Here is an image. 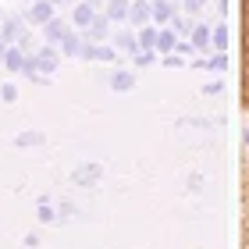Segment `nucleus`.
I'll use <instances>...</instances> for the list:
<instances>
[{"instance_id": "nucleus-19", "label": "nucleus", "mask_w": 249, "mask_h": 249, "mask_svg": "<svg viewBox=\"0 0 249 249\" xmlns=\"http://www.w3.org/2000/svg\"><path fill=\"white\" fill-rule=\"evenodd\" d=\"M199 68H207V71H221V68H228V50H217L213 57H203Z\"/></svg>"}, {"instance_id": "nucleus-32", "label": "nucleus", "mask_w": 249, "mask_h": 249, "mask_svg": "<svg viewBox=\"0 0 249 249\" xmlns=\"http://www.w3.org/2000/svg\"><path fill=\"white\" fill-rule=\"evenodd\" d=\"M242 142H246V146H249V128H246V135H242Z\"/></svg>"}, {"instance_id": "nucleus-15", "label": "nucleus", "mask_w": 249, "mask_h": 249, "mask_svg": "<svg viewBox=\"0 0 249 249\" xmlns=\"http://www.w3.org/2000/svg\"><path fill=\"white\" fill-rule=\"evenodd\" d=\"M178 15V4H171V0H153V21L157 25H171Z\"/></svg>"}, {"instance_id": "nucleus-8", "label": "nucleus", "mask_w": 249, "mask_h": 249, "mask_svg": "<svg viewBox=\"0 0 249 249\" xmlns=\"http://www.w3.org/2000/svg\"><path fill=\"white\" fill-rule=\"evenodd\" d=\"M25 61H29V50L18 47V43H7V50H4V68H7V71L11 75H21Z\"/></svg>"}, {"instance_id": "nucleus-23", "label": "nucleus", "mask_w": 249, "mask_h": 249, "mask_svg": "<svg viewBox=\"0 0 249 249\" xmlns=\"http://www.w3.org/2000/svg\"><path fill=\"white\" fill-rule=\"evenodd\" d=\"M153 61H157L153 50H135V68H146V64H153Z\"/></svg>"}, {"instance_id": "nucleus-30", "label": "nucleus", "mask_w": 249, "mask_h": 249, "mask_svg": "<svg viewBox=\"0 0 249 249\" xmlns=\"http://www.w3.org/2000/svg\"><path fill=\"white\" fill-rule=\"evenodd\" d=\"M4 50H7V39L0 36V64H4Z\"/></svg>"}, {"instance_id": "nucleus-25", "label": "nucleus", "mask_w": 249, "mask_h": 249, "mask_svg": "<svg viewBox=\"0 0 249 249\" xmlns=\"http://www.w3.org/2000/svg\"><path fill=\"white\" fill-rule=\"evenodd\" d=\"M224 93V82H203V96H221Z\"/></svg>"}, {"instance_id": "nucleus-4", "label": "nucleus", "mask_w": 249, "mask_h": 249, "mask_svg": "<svg viewBox=\"0 0 249 249\" xmlns=\"http://www.w3.org/2000/svg\"><path fill=\"white\" fill-rule=\"evenodd\" d=\"M53 15H57V4H50V0H32V7L25 11V21L36 25V29H43Z\"/></svg>"}, {"instance_id": "nucleus-11", "label": "nucleus", "mask_w": 249, "mask_h": 249, "mask_svg": "<svg viewBox=\"0 0 249 249\" xmlns=\"http://www.w3.org/2000/svg\"><path fill=\"white\" fill-rule=\"evenodd\" d=\"M96 11H100V7H93L89 0H75V11H71L68 18H71V25H75V29H89V21L96 18Z\"/></svg>"}, {"instance_id": "nucleus-6", "label": "nucleus", "mask_w": 249, "mask_h": 249, "mask_svg": "<svg viewBox=\"0 0 249 249\" xmlns=\"http://www.w3.org/2000/svg\"><path fill=\"white\" fill-rule=\"evenodd\" d=\"M153 21V0H132V7H128V25L132 29H142V25H150Z\"/></svg>"}, {"instance_id": "nucleus-10", "label": "nucleus", "mask_w": 249, "mask_h": 249, "mask_svg": "<svg viewBox=\"0 0 249 249\" xmlns=\"http://www.w3.org/2000/svg\"><path fill=\"white\" fill-rule=\"evenodd\" d=\"M189 43H192V50H199V53H207V50H213V29L210 25H192V32H189Z\"/></svg>"}, {"instance_id": "nucleus-12", "label": "nucleus", "mask_w": 249, "mask_h": 249, "mask_svg": "<svg viewBox=\"0 0 249 249\" xmlns=\"http://www.w3.org/2000/svg\"><path fill=\"white\" fill-rule=\"evenodd\" d=\"M82 29H71L68 36L57 43V50H61V57H82Z\"/></svg>"}, {"instance_id": "nucleus-28", "label": "nucleus", "mask_w": 249, "mask_h": 249, "mask_svg": "<svg viewBox=\"0 0 249 249\" xmlns=\"http://www.w3.org/2000/svg\"><path fill=\"white\" fill-rule=\"evenodd\" d=\"M189 192H192V196L203 192V175H189Z\"/></svg>"}, {"instance_id": "nucleus-9", "label": "nucleus", "mask_w": 249, "mask_h": 249, "mask_svg": "<svg viewBox=\"0 0 249 249\" xmlns=\"http://www.w3.org/2000/svg\"><path fill=\"white\" fill-rule=\"evenodd\" d=\"M110 25H114V21H110L104 11H96V18L89 21V29H82V39H110Z\"/></svg>"}, {"instance_id": "nucleus-16", "label": "nucleus", "mask_w": 249, "mask_h": 249, "mask_svg": "<svg viewBox=\"0 0 249 249\" xmlns=\"http://www.w3.org/2000/svg\"><path fill=\"white\" fill-rule=\"evenodd\" d=\"M157 50L160 53H175L178 50V32L171 25H160V32H157Z\"/></svg>"}, {"instance_id": "nucleus-20", "label": "nucleus", "mask_w": 249, "mask_h": 249, "mask_svg": "<svg viewBox=\"0 0 249 249\" xmlns=\"http://www.w3.org/2000/svg\"><path fill=\"white\" fill-rule=\"evenodd\" d=\"M36 221H39V224H53V221H57V210L50 207V199H47V196H43V199H39V207H36Z\"/></svg>"}, {"instance_id": "nucleus-26", "label": "nucleus", "mask_w": 249, "mask_h": 249, "mask_svg": "<svg viewBox=\"0 0 249 249\" xmlns=\"http://www.w3.org/2000/svg\"><path fill=\"white\" fill-rule=\"evenodd\" d=\"M75 217V203H61L57 207V221H71Z\"/></svg>"}, {"instance_id": "nucleus-22", "label": "nucleus", "mask_w": 249, "mask_h": 249, "mask_svg": "<svg viewBox=\"0 0 249 249\" xmlns=\"http://www.w3.org/2000/svg\"><path fill=\"white\" fill-rule=\"evenodd\" d=\"M0 100H4V104H15V100H18V86L4 82V86H0Z\"/></svg>"}, {"instance_id": "nucleus-33", "label": "nucleus", "mask_w": 249, "mask_h": 249, "mask_svg": "<svg viewBox=\"0 0 249 249\" xmlns=\"http://www.w3.org/2000/svg\"><path fill=\"white\" fill-rule=\"evenodd\" d=\"M50 4H57V7H61V4H68V0H50Z\"/></svg>"}, {"instance_id": "nucleus-27", "label": "nucleus", "mask_w": 249, "mask_h": 249, "mask_svg": "<svg viewBox=\"0 0 249 249\" xmlns=\"http://www.w3.org/2000/svg\"><path fill=\"white\" fill-rule=\"evenodd\" d=\"M171 29H175V32H182V36H189V32H192V21H185V18H178V15H175Z\"/></svg>"}, {"instance_id": "nucleus-24", "label": "nucleus", "mask_w": 249, "mask_h": 249, "mask_svg": "<svg viewBox=\"0 0 249 249\" xmlns=\"http://www.w3.org/2000/svg\"><path fill=\"white\" fill-rule=\"evenodd\" d=\"M182 7H185V15H199L207 7V0H182Z\"/></svg>"}, {"instance_id": "nucleus-21", "label": "nucleus", "mask_w": 249, "mask_h": 249, "mask_svg": "<svg viewBox=\"0 0 249 249\" xmlns=\"http://www.w3.org/2000/svg\"><path fill=\"white\" fill-rule=\"evenodd\" d=\"M231 36H228V25H217L213 29V50H228L231 43H228Z\"/></svg>"}, {"instance_id": "nucleus-18", "label": "nucleus", "mask_w": 249, "mask_h": 249, "mask_svg": "<svg viewBox=\"0 0 249 249\" xmlns=\"http://www.w3.org/2000/svg\"><path fill=\"white\" fill-rule=\"evenodd\" d=\"M43 139H47V135H43V132H18L15 135V146H18V150H29V146H43Z\"/></svg>"}, {"instance_id": "nucleus-31", "label": "nucleus", "mask_w": 249, "mask_h": 249, "mask_svg": "<svg viewBox=\"0 0 249 249\" xmlns=\"http://www.w3.org/2000/svg\"><path fill=\"white\" fill-rule=\"evenodd\" d=\"M89 4H93V7H104V4H107V0H89Z\"/></svg>"}, {"instance_id": "nucleus-35", "label": "nucleus", "mask_w": 249, "mask_h": 249, "mask_svg": "<svg viewBox=\"0 0 249 249\" xmlns=\"http://www.w3.org/2000/svg\"><path fill=\"white\" fill-rule=\"evenodd\" d=\"M71 4H75V0H71Z\"/></svg>"}, {"instance_id": "nucleus-7", "label": "nucleus", "mask_w": 249, "mask_h": 249, "mask_svg": "<svg viewBox=\"0 0 249 249\" xmlns=\"http://www.w3.org/2000/svg\"><path fill=\"white\" fill-rule=\"evenodd\" d=\"M110 43H114V47L121 50V53H135L139 50V39H135V29L132 25H114V32H110Z\"/></svg>"}, {"instance_id": "nucleus-2", "label": "nucleus", "mask_w": 249, "mask_h": 249, "mask_svg": "<svg viewBox=\"0 0 249 249\" xmlns=\"http://www.w3.org/2000/svg\"><path fill=\"white\" fill-rule=\"evenodd\" d=\"M29 61H32V68H36V71L50 75V71H57V64H61V50L53 47V43H47V47L32 50V53H29Z\"/></svg>"}, {"instance_id": "nucleus-1", "label": "nucleus", "mask_w": 249, "mask_h": 249, "mask_svg": "<svg viewBox=\"0 0 249 249\" xmlns=\"http://www.w3.org/2000/svg\"><path fill=\"white\" fill-rule=\"evenodd\" d=\"M25 29H29L25 15H4V21H0V36H4L7 43H18V47H29Z\"/></svg>"}, {"instance_id": "nucleus-5", "label": "nucleus", "mask_w": 249, "mask_h": 249, "mask_svg": "<svg viewBox=\"0 0 249 249\" xmlns=\"http://www.w3.org/2000/svg\"><path fill=\"white\" fill-rule=\"evenodd\" d=\"M75 25H71V18H61V15H53L47 25H43V39L47 43H53V47H57V43L68 36V32H71Z\"/></svg>"}, {"instance_id": "nucleus-3", "label": "nucleus", "mask_w": 249, "mask_h": 249, "mask_svg": "<svg viewBox=\"0 0 249 249\" xmlns=\"http://www.w3.org/2000/svg\"><path fill=\"white\" fill-rule=\"evenodd\" d=\"M100 178H104V167H100L96 160H82V164L71 171V185L89 189V185H100Z\"/></svg>"}, {"instance_id": "nucleus-34", "label": "nucleus", "mask_w": 249, "mask_h": 249, "mask_svg": "<svg viewBox=\"0 0 249 249\" xmlns=\"http://www.w3.org/2000/svg\"><path fill=\"white\" fill-rule=\"evenodd\" d=\"M0 15H4V11H0Z\"/></svg>"}, {"instance_id": "nucleus-13", "label": "nucleus", "mask_w": 249, "mask_h": 249, "mask_svg": "<svg viewBox=\"0 0 249 249\" xmlns=\"http://www.w3.org/2000/svg\"><path fill=\"white\" fill-rule=\"evenodd\" d=\"M128 7H132V0H107L100 11H104L114 25H124V21H128Z\"/></svg>"}, {"instance_id": "nucleus-14", "label": "nucleus", "mask_w": 249, "mask_h": 249, "mask_svg": "<svg viewBox=\"0 0 249 249\" xmlns=\"http://www.w3.org/2000/svg\"><path fill=\"white\" fill-rule=\"evenodd\" d=\"M110 89H114V93H128V89H135V82H139V78H135V71H128V68H118V71H110Z\"/></svg>"}, {"instance_id": "nucleus-17", "label": "nucleus", "mask_w": 249, "mask_h": 249, "mask_svg": "<svg viewBox=\"0 0 249 249\" xmlns=\"http://www.w3.org/2000/svg\"><path fill=\"white\" fill-rule=\"evenodd\" d=\"M157 32H160V29H157L153 21H150V25H142V29H135V39H139V50H157Z\"/></svg>"}, {"instance_id": "nucleus-29", "label": "nucleus", "mask_w": 249, "mask_h": 249, "mask_svg": "<svg viewBox=\"0 0 249 249\" xmlns=\"http://www.w3.org/2000/svg\"><path fill=\"white\" fill-rule=\"evenodd\" d=\"M25 246H29V249H36V246H39V235H36V231L25 235Z\"/></svg>"}]
</instances>
